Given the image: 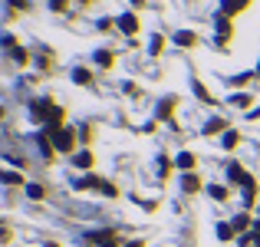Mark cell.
I'll return each instance as SVG.
<instances>
[{"instance_id":"1","label":"cell","mask_w":260,"mask_h":247,"mask_svg":"<svg viewBox=\"0 0 260 247\" xmlns=\"http://www.w3.org/2000/svg\"><path fill=\"white\" fill-rule=\"evenodd\" d=\"M191 162H194L191 155H181V159H178V165H181V168H191Z\"/></svg>"},{"instance_id":"2","label":"cell","mask_w":260,"mask_h":247,"mask_svg":"<svg viewBox=\"0 0 260 247\" xmlns=\"http://www.w3.org/2000/svg\"><path fill=\"white\" fill-rule=\"evenodd\" d=\"M132 247H142V244H132Z\"/></svg>"}]
</instances>
